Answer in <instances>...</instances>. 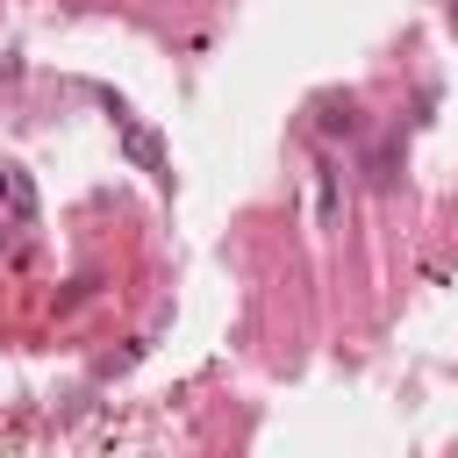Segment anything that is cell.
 <instances>
[]
</instances>
